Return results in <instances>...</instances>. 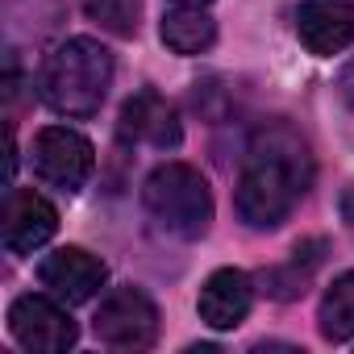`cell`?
Instances as JSON below:
<instances>
[{
	"mask_svg": "<svg viewBox=\"0 0 354 354\" xmlns=\"http://www.w3.org/2000/svg\"><path fill=\"white\" fill-rule=\"evenodd\" d=\"M313 184L308 142L292 125H267L250 138L234 209L246 230H279Z\"/></svg>",
	"mask_w": 354,
	"mask_h": 354,
	"instance_id": "6da1fadb",
	"label": "cell"
},
{
	"mask_svg": "<svg viewBox=\"0 0 354 354\" xmlns=\"http://www.w3.org/2000/svg\"><path fill=\"white\" fill-rule=\"evenodd\" d=\"M113 84V55L96 38H67L46 55L38 75V96L59 117H96Z\"/></svg>",
	"mask_w": 354,
	"mask_h": 354,
	"instance_id": "7a4b0ae2",
	"label": "cell"
},
{
	"mask_svg": "<svg viewBox=\"0 0 354 354\" xmlns=\"http://www.w3.org/2000/svg\"><path fill=\"white\" fill-rule=\"evenodd\" d=\"M142 205L158 230L184 242L205 238L213 225V192L192 162H158L142 184Z\"/></svg>",
	"mask_w": 354,
	"mask_h": 354,
	"instance_id": "3957f363",
	"label": "cell"
},
{
	"mask_svg": "<svg viewBox=\"0 0 354 354\" xmlns=\"http://www.w3.org/2000/svg\"><path fill=\"white\" fill-rule=\"evenodd\" d=\"M92 325H96V337L113 350H146L158 337V308L142 288L121 283L100 300Z\"/></svg>",
	"mask_w": 354,
	"mask_h": 354,
	"instance_id": "277c9868",
	"label": "cell"
},
{
	"mask_svg": "<svg viewBox=\"0 0 354 354\" xmlns=\"http://www.w3.org/2000/svg\"><path fill=\"white\" fill-rule=\"evenodd\" d=\"M9 333L21 350H34V354H63L80 337V329L59 296L55 300L50 296H17L9 304Z\"/></svg>",
	"mask_w": 354,
	"mask_h": 354,
	"instance_id": "5b68a950",
	"label": "cell"
},
{
	"mask_svg": "<svg viewBox=\"0 0 354 354\" xmlns=\"http://www.w3.org/2000/svg\"><path fill=\"white\" fill-rule=\"evenodd\" d=\"M96 167V150L92 142L80 133V129H67V125H46L38 138H34V171L50 188H63V192H80L88 184V175Z\"/></svg>",
	"mask_w": 354,
	"mask_h": 354,
	"instance_id": "8992f818",
	"label": "cell"
},
{
	"mask_svg": "<svg viewBox=\"0 0 354 354\" xmlns=\"http://www.w3.org/2000/svg\"><path fill=\"white\" fill-rule=\"evenodd\" d=\"M55 230H59V213L42 192L9 188L5 213H0V238H5L9 254H34L38 246H46L55 238Z\"/></svg>",
	"mask_w": 354,
	"mask_h": 354,
	"instance_id": "52a82bcc",
	"label": "cell"
},
{
	"mask_svg": "<svg viewBox=\"0 0 354 354\" xmlns=\"http://www.w3.org/2000/svg\"><path fill=\"white\" fill-rule=\"evenodd\" d=\"M117 138L125 146H154V150H175L184 138L180 129V113H175L154 88H142L125 100L121 121H117Z\"/></svg>",
	"mask_w": 354,
	"mask_h": 354,
	"instance_id": "ba28073f",
	"label": "cell"
},
{
	"mask_svg": "<svg viewBox=\"0 0 354 354\" xmlns=\"http://www.w3.org/2000/svg\"><path fill=\"white\" fill-rule=\"evenodd\" d=\"M38 279L63 304H84V300H92L104 288L109 267L84 246H63V250H55V254H46L38 263Z\"/></svg>",
	"mask_w": 354,
	"mask_h": 354,
	"instance_id": "9c48e42d",
	"label": "cell"
},
{
	"mask_svg": "<svg viewBox=\"0 0 354 354\" xmlns=\"http://www.w3.org/2000/svg\"><path fill=\"white\" fill-rule=\"evenodd\" d=\"M296 38L317 59L342 55L354 42V0H300Z\"/></svg>",
	"mask_w": 354,
	"mask_h": 354,
	"instance_id": "30bf717a",
	"label": "cell"
},
{
	"mask_svg": "<svg viewBox=\"0 0 354 354\" xmlns=\"http://www.w3.org/2000/svg\"><path fill=\"white\" fill-rule=\"evenodd\" d=\"M250 304H254V283L238 267L213 271L196 296V313L209 329H238L250 317Z\"/></svg>",
	"mask_w": 354,
	"mask_h": 354,
	"instance_id": "8fae6325",
	"label": "cell"
},
{
	"mask_svg": "<svg viewBox=\"0 0 354 354\" xmlns=\"http://www.w3.org/2000/svg\"><path fill=\"white\" fill-rule=\"evenodd\" d=\"M158 34H162L167 50H175V55H205L217 42V21L205 9H180V5H171Z\"/></svg>",
	"mask_w": 354,
	"mask_h": 354,
	"instance_id": "7c38bea8",
	"label": "cell"
},
{
	"mask_svg": "<svg viewBox=\"0 0 354 354\" xmlns=\"http://www.w3.org/2000/svg\"><path fill=\"white\" fill-rule=\"evenodd\" d=\"M317 325H321L325 342H350L354 337V271L337 275L333 288L321 296Z\"/></svg>",
	"mask_w": 354,
	"mask_h": 354,
	"instance_id": "4fadbf2b",
	"label": "cell"
},
{
	"mask_svg": "<svg viewBox=\"0 0 354 354\" xmlns=\"http://www.w3.org/2000/svg\"><path fill=\"white\" fill-rule=\"evenodd\" d=\"M88 21H96L100 30L117 34V38H133L138 34V13L142 0H84Z\"/></svg>",
	"mask_w": 354,
	"mask_h": 354,
	"instance_id": "5bb4252c",
	"label": "cell"
},
{
	"mask_svg": "<svg viewBox=\"0 0 354 354\" xmlns=\"http://www.w3.org/2000/svg\"><path fill=\"white\" fill-rule=\"evenodd\" d=\"M337 88H342V100L354 109V59L342 67V75H337Z\"/></svg>",
	"mask_w": 354,
	"mask_h": 354,
	"instance_id": "9a60e30c",
	"label": "cell"
},
{
	"mask_svg": "<svg viewBox=\"0 0 354 354\" xmlns=\"http://www.w3.org/2000/svg\"><path fill=\"white\" fill-rule=\"evenodd\" d=\"M171 5H180V9H209L213 0H171Z\"/></svg>",
	"mask_w": 354,
	"mask_h": 354,
	"instance_id": "2e32d148",
	"label": "cell"
}]
</instances>
